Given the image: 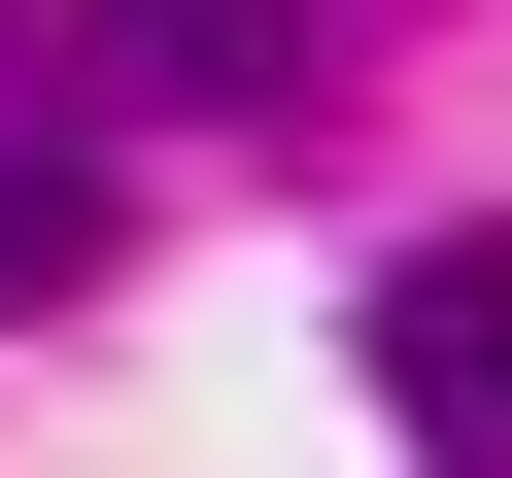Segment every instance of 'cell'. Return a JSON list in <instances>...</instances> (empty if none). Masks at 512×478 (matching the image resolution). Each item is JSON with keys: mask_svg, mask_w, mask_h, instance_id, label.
Here are the masks:
<instances>
[{"mask_svg": "<svg viewBox=\"0 0 512 478\" xmlns=\"http://www.w3.org/2000/svg\"><path fill=\"white\" fill-rule=\"evenodd\" d=\"M0 274H103V137H69V103L0 137Z\"/></svg>", "mask_w": 512, "mask_h": 478, "instance_id": "3", "label": "cell"}, {"mask_svg": "<svg viewBox=\"0 0 512 478\" xmlns=\"http://www.w3.org/2000/svg\"><path fill=\"white\" fill-rule=\"evenodd\" d=\"M376 410H410V478H512V239H410L376 274Z\"/></svg>", "mask_w": 512, "mask_h": 478, "instance_id": "1", "label": "cell"}, {"mask_svg": "<svg viewBox=\"0 0 512 478\" xmlns=\"http://www.w3.org/2000/svg\"><path fill=\"white\" fill-rule=\"evenodd\" d=\"M137 69H171V103H274V69H308V0H137Z\"/></svg>", "mask_w": 512, "mask_h": 478, "instance_id": "2", "label": "cell"}]
</instances>
